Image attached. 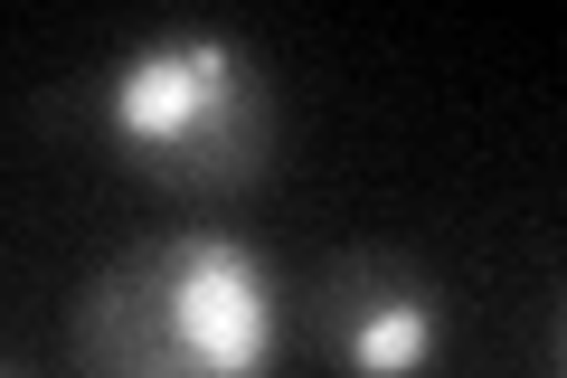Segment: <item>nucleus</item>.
<instances>
[{
  "label": "nucleus",
  "instance_id": "2",
  "mask_svg": "<svg viewBox=\"0 0 567 378\" xmlns=\"http://www.w3.org/2000/svg\"><path fill=\"white\" fill-rule=\"evenodd\" d=\"M104 133L162 190H246L275 161V85L246 39H152L104 85Z\"/></svg>",
  "mask_w": 567,
  "mask_h": 378
},
{
  "label": "nucleus",
  "instance_id": "1",
  "mask_svg": "<svg viewBox=\"0 0 567 378\" xmlns=\"http://www.w3.org/2000/svg\"><path fill=\"white\" fill-rule=\"evenodd\" d=\"M76 369L85 378H275L284 359V284L227 227L142 237L76 294Z\"/></svg>",
  "mask_w": 567,
  "mask_h": 378
},
{
  "label": "nucleus",
  "instance_id": "4",
  "mask_svg": "<svg viewBox=\"0 0 567 378\" xmlns=\"http://www.w3.org/2000/svg\"><path fill=\"white\" fill-rule=\"evenodd\" d=\"M0 378H20V369H0Z\"/></svg>",
  "mask_w": 567,
  "mask_h": 378
},
{
  "label": "nucleus",
  "instance_id": "3",
  "mask_svg": "<svg viewBox=\"0 0 567 378\" xmlns=\"http://www.w3.org/2000/svg\"><path fill=\"white\" fill-rule=\"evenodd\" d=\"M312 321L350 378H425L445 350V294L398 256H341L312 294Z\"/></svg>",
  "mask_w": 567,
  "mask_h": 378
}]
</instances>
